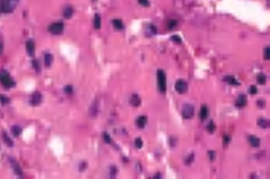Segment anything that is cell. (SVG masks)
<instances>
[{"label":"cell","mask_w":270,"mask_h":179,"mask_svg":"<svg viewBox=\"0 0 270 179\" xmlns=\"http://www.w3.org/2000/svg\"><path fill=\"white\" fill-rule=\"evenodd\" d=\"M0 84H2L5 89H13L16 86V83H14V79L11 78V75H10V72L8 70H0Z\"/></svg>","instance_id":"1"},{"label":"cell","mask_w":270,"mask_h":179,"mask_svg":"<svg viewBox=\"0 0 270 179\" xmlns=\"http://www.w3.org/2000/svg\"><path fill=\"white\" fill-rule=\"evenodd\" d=\"M156 84H158V91L161 93H166V91H167V78H166V72L161 69L156 72Z\"/></svg>","instance_id":"2"},{"label":"cell","mask_w":270,"mask_h":179,"mask_svg":"<svg viewBox=\"0 0 270 179\" xmlns=\"http://www.w3.org/2000/svg\"><path fill=\"white\" fill-rule=\"evenodd\" d=\"M17 5H19V0H2L3 14H11L17 8Z\"/></svg>","instance_id":"3"},{"label":"cell","mask_w":270,"mask_h":179,"mask_svg":"<svg viewBox=\"0 0 270 179\" xmlns=\"http://www.w3.org/2000/svg\"><path fill=\"white\" fill-rule=\"evenodd\" d=\"M48 31H50L52 34H62V31H64V24H62V22H55V24H52L48 26Z\"/></svg>","instance_id":"4"},{"label":"cell","mask_w":270,"mask_h":179,"mask_svg":"<svg viewBox=\"0 0 270 179\" xmlns=\"http://www.w3.org/2000/svg\"><path fill=\"white\" fill-rule=\"evenodd\" d=\"M194 112H195V109H194L192 104H184L183 109H181V115L184 118H192L194 117Z\"/></svg>","instance_id":"5"},{"label":"cell","mask_w":270,"mask_h":179,"mask_svg":"<svg viewBox=\"0 0 270 179\" xmlns=\"http://www.w3.org/2000/svg\"><path fill=\"white\" fill-rule=\"evenodd\" d=\"M187 81H184V79H178L177 83H175V91H177L178 93H186L187 92Z\"/></svg>","instance_id":"6"},{"label":"cell","mask_w":270,"mask_h":179,"mask_svg":"<svg viewBox=\"0 0 270 179\" xmlns=\"http://www.w3.org/2000/svg\"><path fill=\"white\" fill-rule=\"evenodd\" d=\"M42 103V93L41 92H34L33 95L30 97V104L31 106H39Z\"/></svg>","instance_id":"7"},{"label":"cell","mask_w":270,"mask_h":179,"mask_svg":"<svg viewBox=\"0 0 270 179\" xmlns=\"http://www.w3.org/2000/svg\"><path fill=\"white\" fill-rule=\"evenodd\" d=\"M10 164H11V167H13V170H14V173L17 174V176H19V178H24V171H22V168L19 167L17 160H14V159H10Z\"/></svg>","instance_id":"8"},{"label":"cell","mask_w":270,"mask_h":179,"mask_svg":"<svg viewBox=\"0 0 270 179\" xmlns=\"http://www.w3.org/2000/svg\"><path fill=\"white\" fill-rule=\"evenodd\" d=\"M247 104V95H239L237 97V100H236V107H239V109H242V107H245Z\"/></svg>","instance_id":"9"},{"label":"cell","mask_w":270,"mask_h":179,"mask_svg":"<svg viewBox=\"0 0 270 179\" xmlns=\"http://www.w3.org/2000/svg\"><path fill=\"white\" fill-rule=\"evenodd\" d=\"M25 45H27V53H28L30 56H33L34 55V50H36V48H34V41H33V39H28Z\"/></svg>","instance_id":"10"},{"label":"cell","mask_w":270,"mask_h":179,"mask_svg":"<svg viewBox=\"0 0 270 179\" xmlns=\"http://www.w3.org/2000/svg\"><path fill=\"white\" fill-rule=\"evenodd\" d=\"M147 122H148V118L145 117V115H141V117L136 118V126L144 129V128H145V125H147Z\"/></svg>","instance_id":"11"},{"label":"cell","mask_w":270,"mask_h":179,"mask_svg":"<svg viewBox=\"0 0 270 179\" xmlns=\"http://www.w3.org/2000/svg\"><path fill=\"white\" fill-rule=\"evenodd\" d=\"M130 104H131L133 107H137V106H141V97L136 95V93H133L131 98H130Z\"/></svg>","instance_id":"12"},{"label":"cell","mask_w":270,"mask_h":179,"mask_svg":"<svg viewBox=\"0 0 270 179\" xmlns=\"http://www.w3.org/2000/svg\"><path fill=\"white\" fill-rule=\"evenodd\" d=\"M62 16H64L66 19H70V17L74 16V8H72L70 5L64 6V10H62Z\"/></svg>","instance_id":"13"},{"label":"cell","mask_w":270,"mask_h":179,"mask_svg":"<svg viewBox=\"0 0 270 179\" xmlns=\"http://www.w3.org/2000/svg\"><path fill=\"white\" fill-rule=\"evenodd\" d=\"M208 115H209V107L203 104L201 106V109H200V120H206L208 118Z\"/></svg>","instance_id":"14"},{"label":"cell","mask_w":270,"mask_h":179,"mask_svg":"<svg viewBox=\"0 0 270 179\" xmlns=\"http://www.w3.org/2000/svg\"><path fill=\"white\" fill-rule=\"evenodd\" d=\"M111 24H112V26H114L116 30H123L125 28V24L120 19H112L111 20Z\"/></svg>","instance_id":"15"},{"label":"cell","mask_w":270,"mask_h":179,"mask_svg":"<svg viewBox=\"0 0 270 179\" xmlns=\"http://www.w3.org/2000/svg\"><path fill=\"white\" fill-rule=\"evenodd\" d=\"M248 143L251 146H255V148H258V146L261 145V140H259V137H256V136H250L248 137Z\"/></svg>","instance_id":"16"},{"label":"cell","mask_w":270,"mask_h":179,"mask_svg":"<svg viewBox=\"0 0 270 179\" xmlns=\"http://www.w3.org/2000/svg\"><path fill=\"white\" fill-rule=\"evenodd\" d=\"M225 83L231 84V86H239V81H237L234 77H231V75H227V77H225Z\"/></svg>","instance_id":"17"},{"label":"cell","mask_w":270,"mask_h":179,"mask_svg":"<svg viewBox=\"0 0 270 179\" xmlns=\"http://www.w3.org/2000/svg\"><path fill=\"white\" fill-rule=\"evenodd\" d=\"M145 33H147V34H150V36H155L156 33H158V30H156V26L153 25V24H147Z\"/></svg>","instance_id":"18"},{"label":"cell","mask_w":270,"mask_h":179,"mask_svg":"<svg viewBox=\"0 0 270 179\" xmlns=\"http://www.w3.org/2000/svg\"><path fill=\"white\" fill-rule=\"evenodd\" d=\"M52 62H53V56L50 55V53H44V64H46L47 67H50L52 65Z\"/></svg>","instance_id":"19"},{"label":"cell","mask_w":270,"mask_h":179,"mask_svg":"<svg viewBox=\"0 0 270 179\" xmlns=\"http://www.w3.org/2000/svg\"><path fill=\"white\" fill-rule=\"evenodd\" d=\"M102 26V17H100V14H95L94 16V28H100Z\"/></svg>","instance_id":"20"},{"label":"cell","mask_w":270,"mask_h":179,"mask_svg":"<svg viewBox=\"0 0 270 179\" xmlns=\"http://www.w3.org/2000/svg\"><path fill=\"white\" fill-rule=\"evenodd\" d=\"M2 139H3V142H5V143H6L8 146H13V145H14V143H13V140H11V139H10V136H8V134H6L5 131L2 132Z\"/></svg>","instance_id":"21"},{"label":"cell","mask_w":270,"mask_h":179,"mask_svg":"<svg viewBox=\"0 0 270 179\" xmlns=\"http://www.w3.org/2000/svg\"><path fill=\"white\" fill-rule=\"evenodd\" d=\"M258 125H259V128L267 129V128H269V120H267V118H259V120H258Z\"/></svg>","instance_id":"22"},{"label":"cell","mask_w":270,"mask_h":179,"mask_svg":"<svg viewBox=\"0 0 270 179\" xmlns=\"http://www.w3.org/2000/svg\"><path fill=\"white\" fill-rule=\"evenodd\" d=\"M11 132H13V136H14V137H19L20 132H22V128H20V126H13Z\"/></svg>","instance_id":"23"},{"label":"cell","mask_w":270,"mask_h":179,"mask_svg":"<svg viewBox=\"0 0 270 179\" xmlns=\"http://www.w3.org/2000/svg\"><path fill=\"white\" fill-rule=\"evenodd\" d=\"M206 131H208L209 134H212L215 131V123L214 122H209L208 125H206Z\"/></svg>","instance_id":"24"},{"label":"cell","mask_w":270,"mask_h":179,"mask_svg":"<svg viewBox=\"0 0 270 179\" xmlns=\"http://www.w3.org/2000/svg\"><path fill=\"white\" fill-rule=\"evenodd\" d=\"M103 140H105L106 143H109V145L112 143V139H111V136L108 132H103Z\"/></svg>","instance_id":"25"},{"label":"cell","mask_w":270,"mask_h":179,"mask_svg":"<svg viewBox=\"0 0 270 179\" xmlns=\"http://www.w3.org/2000/svg\"><path fill=\"white\" fill-rule=\"evenodd\" d=\"M31 62H33V69H34L36 72H39V70H41V64H39V61H38V59H33Z\"/></svg>","instance_id":"26"},{"label":"cell","mask_w":270,"mask_h":179,"mask_svg":"<svg viewBox=\"0 0 270 179\" xmlns=\"http://www.w3.org/2000/svg\"><path fill=\"white\" fill-rule=\"evenodd\" d=\"M256 79H258V83H259V84H264V83H265V79H267V78H265V75H264V73H259V75H258V78H256Z\"/></svg>","instance_id":"27"},{"label":"cell","mask_w":270,"mask_h":179,"mask_svg":"<svg viewBox=\"0 0 270 179\" xmlns=\"http://www.w3.org/2000/svg\"><path fill=\"white\" fill-rule=\"evenodd\" d=\"M177 25H178V22H177V20H169V22H167V28H169V30L175 28Z\"/></svg>","instance_id":"28"},{"label":"cell","mask_w":270,"mask_h":179,"mask_svg":"<svg viewBox=\"0 0 270 179\" xmlns=\"http://www.w3.org/2000/svg\"><path fill=\"white\" fill-rule=\"evenodd\" d=\"M142 145H144V142H142V139H136V140H134V146H136V148H142Z\"/></svg>","instance_id":"29"},{"label":"cell","mask_w":270,"mask_h":179,"mask_svg":"<svg viewBox=\"0 0 270 179\" xmlns=\"http://www.w3.org/2000/svg\"><path fill=\"white\" fill-rule=\"evenodd\" d=\"M116 173H117V168L112 165V167H109V176L111 178H116Z\"/></svg>","instance_id":"30"},{"label":"cell","mask_w":270,"mask_h":179,"mask_svg":"<svg viewBox=\"0 0 270 179\" xmlns=\"http://www.w3.org/2000/svg\"><path fill=\"white\" fill-rule=\"evenodd\" d=\"M95 114H97V100L94 101V104H92V107H91V115L94 117Z\"/></svg>","instance_id":"31"},{"label":"cell","mask_w":270,"mask_h":179,"mask_svg":"<svg viewBox=\"0 0 270 179\" xmlns=\"http://www.w3.org/2000/svg\"><path fill=\"white\" fill-rule=\"evenodd\" d=\"M0 103H2V104H8V103H10V98L5 97V95H0Z\"/></svg>","instance_id":"32"},{"label":"cell","mask_w":270,"mask_h":179,"mask_svg":"<svg viewBox=\"0 0 270 179\" xmlns=\"http://www.w3.org/2000/svg\"><path fill=\"white\" fill-rule=\"evenodd\" d=\"M170 39H172V42H175V44H181V38H180V36H177V34H173Z\"/></svg>","instance_id":"33"},{"label":"cell","mask_w":270,"mask_h":179,"mask_svg":"<svg viewBox=\"0 0 270 179\" xmlns=\"http://www.w3.org/2000/svg\"><path fill=\"white\" fill-rule=\"evenodd\" d=\"M64 92L67 93V95H72V93H74V87H72V86H66L64 87Z\"/></svg>","instance_id":"34"},{"label":"cell","mask_w":270,"mask_h":179,"mask_svg":"<svg viewBox=\"0 0 270 179\" xmlns=\"http://www.w3.org/2000/svg\"><path fill=\"white\" fill-rule=\"evenodd\" d=\"M139 2V5H142V6H150V0H137Z\"/></svg>","instance_id":"35"},{"label":"cell","mask_w":270,"mask_h":179,"mask_svg":"<svg viewBox=\"0 0 270 179\" xmlns=\"http://www.w3.org/2000/svg\"><path fill=\"white\" fill-rule=\"evenodd\" d=\"M264 58H265V59H269V58H270V48L269 47L264 48Z\"/></svg>","instance_id":"36"},{"label":"cell","mask_w":270,"mask_h":179,"mask_svg":"<svg viewBox=\"0 0 270 179\" xmlns=\"http://www.w3.org/2000/svg\"><path fill=\"white\" fill-rule=\"evenodd\" d=\"M248 92L251 93V95H255V93H258V89H256V86H250Z\"/></svg>","instance_id":"37"},{"label":"cell","mask_w":270,"mask_h":179,"mask_svg":"<svg viewBox=\"0 0 270 179\" xmlns=\"http://www.w3.org/2000/svg\"><path fill=\"white\" fill-rule=\"evenodd\" d=\"M229 140H231V137H229V136H225V137H223V145H228Z\"/></svg>","instance_id":"38"},{"label":"cell","mask_w":270,"mask_h":179,"mask_svg":"<svg viewBox=\"0 0 270 179\" xmlns=\"http://www.w3.org/2000/svg\"><path fill=\"white\" fill-rule=\"evenodd\" d=\"M208 156H209V159H211V160H214V159H215V153H214V151H208Z\"/></svg>","instance_id":"39"},{"label":"cell","mask_w":270,"mask_h":179,"mask_svg":"<svg viewBox=\"0 0 270 179\" xmlns=\"http://www.w3.org/2000/svg\"><path fill=\"white\" fill-rule=\"evenodd\" d=\"M192 160H194V154H191L189 159H186V164H192Z\"/></svg>","instance_id":"40"},{"label":"cell","mask_w":270,"mask_h":179,"mask_svg":"<svg viewBox=\"0 0 270 179\" xmlns=\"http://www.w3.org/2000/svg\"><path fill=\"white\" fill-rule=\"evenodd\" d=\"M169 142H170V146H173V145H175V143H177V140H175V139H173V137H170V140H169Z\"/></svg>","instance_id":"41"},{"label":"cell","mask_w":270,"mask_h":179,"mask_svg":"<svg viewBox=\"0 0 270 179\" xmlns=\"http://www.w3.org/2000/svg\"><path fill=\"white\" fill-rule=\"evenodd\" d=\"M84 168H86V162H83L81 165H80V170H81V171H83V170H84Z\"/></svg>","instance_id":"42"},{"label":"cell","mask_w":270,"mask_h":179,"mask_svg":"<svg viewBox=\"0 0 270 179\" xmlns=\"http://www.w3.org/2000/svg\"><path fill=\"white\" fill-rule=\"evenodd\" d=\"M2 53H3V42L0 41V55H2Z\"/></svg>","instance_id":"43"},{"label":"cell","mask_w":270,"mask_h":179,"mask_svg":"<svg viewBox=\"0 0 270 179\" xmlns=\"http://www.w3.org/2000/svg\"><path fill=\"white\" fill-rule=\"evenodd\" d=\"M258 106H259V107H264L265 103H264V101H258Z\"/></svg>","instance_id":"44"},{"label":"cell","mask_w":270,"mask_h":179,"mask_svg":"<svg viewBox=\"0 0 270 179\" xmlns=\"http://www.w3.org/2000/svg\"><path fill=\"white\" fill-rule=\"evenodd\" d=\"M0 14H3V6H2V0H0Z\"/></svg>","instance_id":"45"}]
</instances>
